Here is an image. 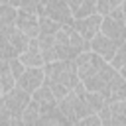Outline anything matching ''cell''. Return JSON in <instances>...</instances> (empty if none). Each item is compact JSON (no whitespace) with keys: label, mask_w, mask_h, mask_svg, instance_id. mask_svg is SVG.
Returning a JSON list of instances; mask_svg holds the SVG:
<instances>
[{"label":"cell","mask_w":126,"mask_h":126,"mask_svg":"<svg viewBox=\"0 0 126 126\" xmlns=\"http://www.w3.org/2000/svg\"><path fill=\"white\" fill-rule=\"evenodd\" d=\"M0 126H14V114L0 104Z\"/></svg>","instance_id":"cell-27"},{"label":"cell","mask_w":126,"mask_h":126,"mask_svg":"<svg viewBox=\"0 0 126 126\" xmlns=\"http://www.w3.org/2000/svg\"><path fill=\"white\" fill-rule=\"evenodd\" d=\"M85 98H87L93 114H98V112L108 104V100H106V96H104L102 93H91V91H87V93H85Z\"/></svg>","instance_id":"cell-20"},{"label":"cell","mask_w":126,"mask_h":126,"mask_svg":"<svg viewBox=\"0 0 126 126\" xmlns=\"http://www.w3.org/2000/svg\"><path fill=\"white\" fill-rule=\"evenodd\" d=\"M59 110L71 122H79V120H83V118H87V116L93 114V110H91L85 94H77L75 91H71L63 100H59Z\"/></svg>","instance_id":"cell-3"},{"label":"cell","mask_w":126,"mask_h":126,"mask_svg":"<svg viewBox=\"0 0 126 126\" xmlns=\"http://www.w3.org/2000/svg\"><path fill=\"white\" fill-rule=\"evenodd\" d=\"M75 63H77V71H79V77H81V81H87L89 77H93V75H96L108 61L106 59H102L98 53H94L93 49H89V51H85V53H81L77 59H75Z\"/></svg>","instance_id":"cell-5"},{"label":"cell","mask_w":126,"mask_h":126,"mask_svg":"<svg viewBox=\"0 0 126 126\" xmlns=\"http://www.w3.org/2000/svg\"><path fill=\"white\" fill-rule=\"evenodd\" d=\"M16 87H18V79L12 73L10 63L8 61H2L0 63V94H6V93H10Z\"/></svg>","instance_id":"cell-17"},{"label":"cell","mask_w":126,"mask_h":126,"mask_svg":"<svg viewBox=\"0 0 126 126\" xmlns=\"http://www.w3.org/2000/svg\"><path fill=\"white\" fill-rule=\"evenodd\" d=\"M124 0H96V12L100 16H108L110 12H114L116 8L122 6Z\"/></svg>","instance_id":"cell-23"},{"label":"cell","mask_w":126,"mask_h":126,"mask_svg":"<svg viewBox=\"0 0 126 126\" xmlns=\"http://www.w3.org/2000/svg\"><path fill=\"white\" fill-rule=\"evenodd\" d=\"M37 126H73V122H71V120L59 110V106H57V108H51V110L43 112Z\"/></svg>","instance_id":"cell-16"},{"label":"cell","mask_w":126,"mask_h":126,"mask_svg":"<svg viewBox=\"0 0 126 126\" xmlns=\"http://www.w3.org/2000/svg\"><path fill=\"white\" fill-rule=\"evenodd\" d=\"M16 28L32 39L39 37V14H33V12H28V10H18Z\"/></svg>","instance_id":"cell-9"},{"label":"cell","mask_w":126,"mask_h":126,"mask_svg":"<svg viewBox=\"0 0 126 126\" xmlns=\"http://www.w3.org/2000/svg\"><path fill=\"white\" fill-rule=\"evenodd\" d=\"M32 100L41 108V112H47V110L59 106V100L55 98V94H53V91H51V87H49L47 83L41 85V87L32 94Z\"/></svg>","instance_id":"cell-13"},{"label":"cell","mask_w":126,"mask_h":126,"mask_svg":"<svg viewBox=\"0 0 126 126\" xmlns=\"http://www.w3.org/2000/svg\"><path fill=\"white\" fill-rule=\"evenodd\" d=\"M61 28L63 26L59 22H55V20H51L47 16H39V33H43V35H55Z\"/></svg>","instance_id":"cell-22"},{"label":"cell","mask_w":126,"mask_h":126,"mask_svg":"<svg viewBox=\"0 0 126 126\" xmlns=\"http://www.w3.org/2000/svg\"><path fill=\"white\" fill-rule=\"evenodd\" d=\"M100 32L104 35H108L112 41H116L118 45L126 41V22H118V20H114L110 16H104L102 18Z\"/></svg>","instance_id":"cell-12"},{"label":"cell","mask_w":126,"mask_h":126,"mask_svg":"<svg viewBox=\"0 0 126 126\" xmlns=\"http://www.w3.org/2000/svg\"><path fill=\"white\" fill-rule=\"evenodd\" d=\"M41 108L32 100L30 104H28V108L22 112V122H24V126H37L39 124V118H41Z\"/></svg>","instance_id":"cell-18"},{"label":"cell","mask_w":126,"mask_h":126,"mask_svg":"<svg viewBox=\"0 0 126 126\" xmlns=\"http://www.w3.org/2000/svg\"><path fill=\"white\" fill-rule=\"evenodd\" d=\"M8 63H10V69H12V73L16 75V79H20V77L26 73V69H28V67H26L22 61H20V57H14V59H10Z\"/></svg>","instance_id":"cell-26"},{"label":"cell","mask_w":126,"mask_h":126,"mask_svg":"<svg viewBox=\"0 0 126 126\" xmlns=\"http://www.w3.org/2000/svg\"><path fill=\"white\" fill-rule=\"evenodd\" d=\"M18 8L12 4H0V26H16Z\"/></svg>","instance_id":"cell-21"},{"label":"cell","mask_w":126,"mask_h":126,"mask_svg":"<svg viewBox=\"0 0 126 126\" xmlns=\"http://www.w3.org/2000/svg\"><path fill=\"white\" fill-rule=\"evenodd\" d=\"M73 126H81V122H73Z\"/></svg>","instance_id":"cell-34"},{"label":"cell","mask_w":126,"mask_h":126,"mask_svg":"<svg viewBox=\"0 0 126 126\" xmlns=\"http://www.w3.org/2000/svg\"><path fill=\"white\" fill-rule=\"evenodd\" d=\"M2 39H6V37H2ZM8 41H10L12 45H14V49L18 51V57H20V55H22V53H24V51L28 49V45H30L32 37H28V35H26L24 32H20V30L16 28V30H14V33H12L10 37H8Z\"/></svg>","instance_id":"cell-19"},{"label":"cell","mask_w":126,"mask_h":126,"mask_svg":"<svg viewBox=\"0 0 126 126\" xmlns=\"http://www.w3.org/2000/svg\"><path fill=\"white\" fill-rule=\"evenodd\" d=\"M120 73H122V77L126 79V67H122V69H120Z\"/></svg>","instance_id":"cell-32"},{"label":"cell","mask_w":126,"mask_h":126,"mask_svg":"<svg viewBox=\"0 0 126 126\" xmlns=\"http://www.w3.org/2000/svg\"><path fill=\"white\" fill-rule=\"evenodd\" d=\"M45 71V83L49 85H65L67 89H75L81 83L79 71H77V63L75 59H65V61H53V63H45L43 65Z\"/></svg>","instance_id":"cell-2"},{"label":"cell","mask_w":126,"mask_h":126,"mask_svg":"<svg viewBox=\"0 0 126 126\" xmlns=\"http://www.w3.org/2000/svg\"><path fill=\"white\" fill-rule=\"evenodd\" d=\"M67 4H69V8L73 10V14L81 8V4H83V0H67Z\"/></svg>","instance_id":"cell-30"},{"label":"cell","mask_w":126,"mask_h":126,"mask_svg":"<svg viewBox=\"0 0 126 126\" xmlns=\"http://www.w3.org/2000/svg\"><path fill=\"white\" fill-rule=\"evenodd\" d=\"M8 2H10V0H0V4H8Z\"/></svg>","instance_id":"cell-33"},{"label":"cell","mask_w":126,"mask_h":126,"mask_svg":"<svg viewBox=\"0 0 126 126\" xmlns=\"http://www.w3.org/2000/svg\"><path fill=\"white\" fill-rule=\"evenodd\" d=\"M91 49L94 51V53H98L102 59H106L108 63L112 61V57L116 55V49H118V43L116 41H112L108 35H104L102 32H98L96 35H94V39L91 41Z\"/></svg>","instance_id":"cell-11"},{"label":"cell","mask_w":126,"mask_h":126,"mask_svg":"<svg viewBox=\"0 0 126 126\" xmlns=\"http://www.w3.org/2000/svg\"><path fill=\"white\" fill-rule=\"evenodd\" d=\"M55 53L59 61L65 59H77L81 53L91 49V41H87L73 26H63L55 33Z\"/></svg>","instance_id":"cell-1"},{"label":"cell","mask_w":126,"mask_h":126,"mask_svg":"<svg viewBox=\"0 0 126 126\" xmlns=\"http://www.w3.org/2000/svg\"><path fill=\"white\" fill-rule=\"evenodd\" d=\"M108 16H110V18H114V20H118V22H126V20H124V12H122V6H120V8H116L114 12H110Z\"/></svg>","instance_id":"cell-29"},{"label":"cell","mask_w":126,"mask_h":126,"mask_svg":"<svg viewBox=\"0 0 126 126\" xmlns=\"http://www.w3.org/2000/svg\"><path fill=\"white\" fill-rule=\"evenodd\" d=\"M41 85H45V71L43 67H28L26 73L18 79V87L33 94Z\"/></svg>","instance_id":"cell-8"},{"label":"cell","mask_w":126,"mask_h":126,"mask_svg":"<svg viewBox=\"0 0 126 126\" xmlns=\"http://www.w3.org/2000/svg\"><path fill=\"white\" fill-rule=\"evenodd\" d=\"M20 61L26 65V67H43L45 65V59H43V51L39 47V41L37 37L30 41L28 49L20 55Z\"/></svg>","instance_id":"cell-14"},{"label":"cell","mask_w":126,"mask_h":126,"mask_svg":"<svg viewBox=\"0 0 126 126\" xmlns=\"http://www.w3.org/2000/svg\"><path fill=\"white\" fill-rule=\"evenodd\" d=\"M110 65H112L114 69H118V71H120L122 67H126V41L118 45V49H116V55L112 57Z\"/></svg>","instance_id":"cell-25"},{"label":"cell","mask_w":126,"mask_h":126,"mask_svg":"<svg viewBox=\"0 0 126 126\" xmlns=\"http://www.w3.org/2000/svg\"><path fill=\"white\" fill-rule=\"evenodd\" d=\"M30 102H32V94H30L28 91L16 87V89H12L10 93L2 94V102H0V104L6 106V108L14 114V118H22V112L28 108Z\"/></svg>","instance_id":"cell-6"},{"label":"cell","mask_w":126,"mask_h":126,"mask_svg":"<svg viewBox=\"0 0 126 126\" xmlns=\"http://www.w3.org/2000/svg\"><path fill=\"white\" fill-rule=\"evenodd\" d=\"M39 16H47V18L59 22L61 26H73L75 24V14L69 8L67 0H47L41 6Z\"/></svg>","instance_id":"cell-4"},{"label":"cell","mask_w":126,"mask_h":126,"mask_svg":"<svg viewBox=\"0 0 126 126\" xmlns=\"http://www.w3.org/2000/svg\"><path fill=\"white\" fill-rule=\"evenodd\" d=\"M93 14H98V12H96V0H83L81 8L75 12V20L87 18V16H93Z\"/></svg>","instance_id":"cell-24"},{"label":"cell","mask_w":126,"mask_h":126,"mask_svg":"<svg viewBox=\"0 0 126 126\" xmlns=\"http://www.w3.org/2000/svg\"><path fill=\"white\" fill-rule=\"evenodd\" d=\"M116 71H118V69H114L110 63H106V65H104L96 75L89 77V79H87V81H83V83H85L87 91H91V93H102V94H104V91L108 89L110 79L116 75Z\"/></svg>","instance_id":"cell-7"},{"label":"cell","mask_w":126,"mask_h":126,"mask_svg":"<svg viewBox=\"0 0 126 126\" xmlns=\"http://www.w3.org/2000/svg\"><path fill=\"white\" fill-rule=\"evenodd\" d=\"M122 12H124V20H126V0L122 2Z\"/></svg>","instance_id":"cell-31"},{"label":"cell","mask_w":126,"mask_h":126,"mask_svg":"<svg viewBox=\"0 0 126 126\" xmlns=\"http://www.w3.org/2000/svg\"><path fill=\"white\" fill-rule=\"evenodd\" d=\"M104 96H106L108 102H112V100H126V79L122 77L120 71H116V75L110 79V85L104 91Z\"/></svg>","instance_id":"cell-15"},{"label":"cell","mask_w":126,"mask_h":126,"mask_svg":"<svg viewBox=\"0 0 126 126\" xmlns=\"http://www.w3.org/2000/svg\"><path fill=\"white\" fill-rule=\"evenodd\" d=\"M79 122H81V126H102V120H100L98 114H91V116H87Z\"/></svg>","instance_id":"cell-28"},{"label":"cell","mask_w":126,"mask_h":126,"mask_svg":"<svg viewBox=\"0 0 126 126\" xmlns=\"http://www.w3.org/2000/svg\"><path fill=\"white\" fill-rule=\"evenodd\" d=\"M102 18H104V16H100V14H93V16H87V18H79V20H75L73 28H75L87 41H93L94 35L100 32Z\"/></svg>","instance_id":"cell-10"}]
</instances>
